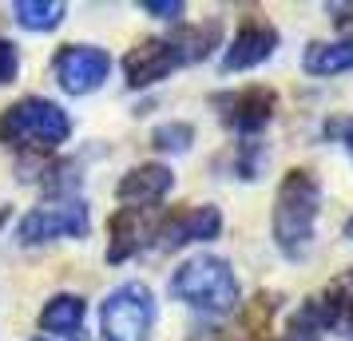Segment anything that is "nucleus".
<instances>
[{"label": "nucleus", "instance_id": "5701e85b", "mask_svg": "<svg viewBox=\"0 0 353 341\" xmlns=\"http://www.w3.org/2000/svg\"><path fill=\"white\" fill-rule=\"evenodd\" d=\"M325 135L330 139H341L345 147H353V119H330L325 123Z\"/></svg>", "mask_w": 353, "mask_h": 341}, {"label": "nucleus", "instance_id": "423d86ee", "mask_svg": "<svg viewBox=\"0 0 353 341\" xmlns=\"http://www.w3.org/2000/svg\"><path fill=\"white\" fill-rule=\"evenodd\" d=\"M83 234H88V207H83L80 198L36 207L20 223V242H28V246L52 242V238H83Z\"/></svg>", "mask_w": 353, "mask_h": 341}, {"label": "nucleus", "instance_id": "f8f14e48", "mask_svg": "<svg viewBox=\"0 0 353 341\" xmlns=\"http://www.w3.org/2000/svg\"><path fill=\"white\" fill-rule=\"evenodd\" d=\"M321 318V329L334 333H353V274H341L337 282H330V290L314 298Z\"/></svg>", "mask_w": 353, "mask_h": 341}, {"label": "nucleus", "instance_id": "1a4fd4ad", "mask_svg": "<svg viewBox=\"0 0 353 341\" xmlns=\"http://www.w3.org/2000/svg\"><path fill=\"white\" fill-rule=\"evenodd\" d=\"M179 68V52L171 40H139L135 48L123 56V76L131 87H151V83L167 80Z\"/></svg>", "mask_w": 353, "mask_h": 341}, {"label": "nucleus", "instance_id": "f3484780", "mask_svg": "<svg viewBox=\"0 0 353 341\" xmlns=\"http://www.w3.org/2000/svg\"><path fill=\"white\" fill-rule=\"evenodd\" d=\"M68 17V4L60 0H17V20L32 32H48Z\"/></svg>", "mask_w": 353, "mask_h": 341}, {"label": "nucleus", "instance_id": "7ed1b4c3", "mask_svg": "<svg viewBox=\"0 0 353 341\" xmlns=\"http://www.w3.org/2000/svg\"><path fill=\"white\" fill-rule=\"evenodd\" d=\"M68 135H72V119L52 99H40V96L17 99L8 112L0 115V143L56 147V143H64Z\"/></svg>", "mask_w": 353, "mask_h": 341}, {"label": "nucleus", "instance_id": "ddd939ff", "mask_svg": "<svg viewBox=\"0 0 353 341\" xmlns=\"http://www.w3.org/2000/svg\"><path fill=\"white\" fill-rule=\"evenodd\" d=\"M143 214L139 207H123L119 214H112V242H108V262H128L139 246H143Z\"/></svg>", "mask_w": 353, "mask_h": 341}, {"label": "nucleus", "instance_id": "b1692460", "mask_svg": "<svg viewBox=\"0 0 353 341\" xmlns=\"http://www.w3.org/2000/svg\"><path fill=\"white\" fill-rule=\"evenodd\" d=\"M345 238L353 242V214H350V223H345Z\"/></svg>", "mask_w": 353, "mask_h": 341}, {"label": "nucleus", "instance_id": "4be33fe9", "mask_svg": "<svg viewBox=\"0 0 353 341\" xmlns=\"http://www.w3.org/2000/svg\"><path fill=\"white\" fill-rule=\"evenodd\" d=\"M143 8L151 12V17H159V20H179L183 17V0H143Z\"/></svg>", "mask_w": 353, "mask_h": 341}, {"label": "nucleus", "instance_id": "f257e3e1", "mask_svg": "<svg viewBox=\"0 0 353 341\" xmlns=\"http://www.w3.org/2000/svg\"><path fill=\"white\" fill-rule=\"evenodd\" d=\"M318 211H321V187L314 179V171H305V167L286 171V179L278 187V198H274V242L286 258L298 262L310 254Z\"/></svg>", "mask_w": 353, "mask_h": 341}, {"label": "nucleus", "instance_id": "9b49d317", "mask_svg": "<svg viewBox=\"0 0 353 341\" xmlns=\"http://www.w3.org/2000/svg\"><path fill=\"white\" fill-rule=\"evenodd\" d=\"M175 187V175H171V167H163V163H143V167H135L128 171L119 187H115V195L131 203V207H147V203H159L167 191Z\"/></svg>", "mask_w": 353, "mask_h": 341}, {"label": "nucleus", "instance_id": "39448f33", "mask_svg": "<svg viewBox=\"0 0 353 341\" xmlns=\"http://www.w3.org/2000/svg\"><path fill=\"white\" fill-rule=\"evenodd\" d=\"M52 68H56V83L68 96H88V92H96L99 83L108 80L112 56L103 48H92V44H68V48L56 52Z\"/></svg>", "mask_w": 353, "mask_h": 341}, {"label": "nucleus", "instance_id": "393cba45", "mask_svg": "<svg viewBox=\"0 0 353 341\" xmlns=\"http://www.w3.org/2000/svg\"><path fill=\"white\" fill-rule=\"evenodd\" d=\"M4 223H8V207H0V227H4Z\"/></svg>", "mask_w": 353, "mask_h": 341}, {"label": "nucleus", "instance_id": "0eeeda50", "mask_svg": "<svg viewBox=\"0 0 353 341\" xmlns=\"http://www.w3.org/2000/svg\"><path fill=\"white\" fill-rule=\"evenodd\" d=\"M219 230H223L219 207L203 203V207H183V211L167 214L155 227V242L163 250H179V246H187V242H210V238H219Z\"/></svg>", "mask_w": 353, "mask_h": 341}, {"label": "nucleus", "instance_id": "a878e982", "mask_svg": "<svg viewBox=\"0 0 353 341\" xmlns=\"http://www.w3.org/2000/svg\"><path fill=\"white\" fill-rule=\"evenodd\" d=\"M32 341H48V338H32Z\"/></svg>", "mask_w": 353, "mask_h": 341}, {"label": "nucleus", "instance_id": "412c9836", "mask_svg": "<svg viewBox=\"0 0 353 341\" xmlns=\"http://www.w3.org/2000/svg\"><path fill=\"white\" fill-rule=\"evenodd\" d=\"M262 159H266V151L258 143H246L239 155V175L242 179H258V167H262Z\"/></svg>", "mask_w": 353, "mask_h": 341}, {"label": "nucleus", "instance_id": "6e6552de", "mask_svg": "<svg viewBox=\"0 0 353 341\" xmlns=\"http://www.w3.org/2000/svg\"><path fill=\"white\" fill-rule=\"evenodd\" d=\"M274 48H278V28L266 24V20H246L223 56V72H246V68L266 64Z\"/></svg>", "mask_w": 353, "mask_h": 341}, {"label": "nucleus", "instance_id": "2eb2a0df", "mask_svg": "<svg viewBox=\"0 0 353 341\" xmlns=\"http://www.w3.org/2000/svg\"><path fill=\"white\" fill-rule=\"evenodd\" d=\"M83 313H88L83 298H76V293H56L48 306H44V313H40V329L44 333H76L83 325Z\"/></svg>", "mask_w": 353, "mask_h": 341}, {"label": "nucleus", "instance_id": "dca6fc26", "mask_svg": "<svg viewBox=\"0 0 353 341\" xmlns=\"http://www.w3.org/2000/svg\"><path fill=\"white\" fill-rule=\"evenodd\" d=\"M214 44H219V20H210V24H199V28H187V32L171 36V48L179 52V64H191V60L210 56Z\"/></svg>", "mask_w": 353, "mask_h": 341}, {"label": "nucleus", "instance_id": "6ab92c4d", "mask_svg": "<svg viewBox=\"0 0 353 341\" xmlns=\"http://www.w3.org/2000/svg\"><path fill=\"white\" fill-rule=\"evenodd\" d=\"M151 143L159 151H187L194 143V127L191 123H163V127H155Z\"/></svg>", "mask_w": 353, "mask_h": 341}, {"label": "nucleus", "instance_id": "aec40b11", "mask_svg": "<svg viewBox=\"0 0 353 341\" xmlns=\"http://www.w3.org/2000/svg\"><path fill=\"white\" fill-rule=\"evenodd\" d=\"M20 72V56L12 40H0V83H12Z\"/></svg>", "mask_w": 353, "mask_h": 341}, {"label": "nucleus", "instance_id": "9d476101", "mask_svg": "<svg viewBox=\"0 0 353 341\" xmlns=\"http://www.w3.org/2000/svg\"><path fill=\"white\" fill-rule=\"evenodd\" d=\"M274 107H278V96L270 87H242L239 96L223 99V123L242 135H254L274 119Z\"/></svg>", "mask_w": 353, "mask_h": 341}, {"label": "nucleus", "instance_id": "f03ea898", "mask_svg": "<svg viewBox=\"0 0 353 341\" xmlns=\"http://www.w3.org/2000/svg\"><path fill=\"white\" fill-rule=\"evenodd\" d=\"M171 293L194 309L226 313V309H234V302H239V278H234V270L223 258L199 254V258L183 262L175 274H171Z\"/></svg>", "mask_w": 353, "mask_h": 341}, {"label": "nucleus", "instance_id": "4468645a", "mask_svg": "<svg viewBox=\"0 0 353 341\" xmlns=\"http://www.w3.org/2000/svg\"><path fill=\"white\" fill-rule=\"evenodd\" d=\"M302 68L310 76H337V72H350L353 68V40H334V44H325V40H314L302 56Z\"/></svg>", "mask_w": 353, "mask_h": 341}, {"label": "nucleus", "instance_id": "20e7f679", "mask_svg": "<svg viewBox=\"0 0 353 341\" xmlns=\"http://www.w3.org/2000/svg\"><path fill=\"white\" fill-rule=\"evenodd\" d=\"M103 341H147L155 325V298L143 282H128L119 290L108 293V302L99 309Z\"/></svg>", "mask_w": 353, "mask_h": 341}, {"label": "nucleus", "instance_id": "a211bd4d", "mask_svg": "<svg viewBox=\"0 0 353 341\" xmlns=\"http://www.w3.org/2000/svg\"><path fill=\"white\" fill-rule=\"evenodd\" d=\"M321 318H318V306L314 302H305V306H298V313L290 318L286 325V338L282 341H321Z\"/></svg>", "mask_w": 353, "mask_h": 341}]
</instances>
